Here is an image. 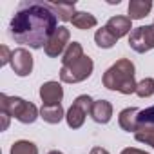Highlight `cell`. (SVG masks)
Wrapping results in <instances>:
<instances>
[{"mask_svg":"<svg viewBox=\"0 0 154 154\" xmlns=\"http://www.w3.org/2000/svg\"><path fill=\"white\" fill-rule=\"evenodd\" d=\"M58 29V17L51 9V2L24 0L18 4L9 24V35L17 44L42 49Z\"/></svg>","mask_w":154,"mask_h":154,"instance_id":"cell-1","label":"cell"},{"mask_svg":"<svg viewBox=\"0 0 154 154\" xmlns=\"http://www.w3.org/2000/svg\"><path fill=\"white\" fill-rule=\"evenodd\" d=\"M134 76H136L134 63L129 58H120L103 72L102 82H103V87H107L109 91L132 94L136 93V87H138V82L134 80Z\"/></svg>","mask_w":154,"mask_h":154,"instance_id":"cell-2","label":"cell"},{"mask_svg":"<svg viewBox=\"0 0 154 154\" xmlns=\"http://www.w3.org/2000/svg\"><path fill=\"white\" fill-rule=\"evenodd\" d=\"M0 111L9 114L11 118L18 120L20 123H35V120L40 116V111L36 109L35 103L26 102L20 96H8V94H0Z\"/></svg>","mask_w":154,"mask_h":154,"instance_id":"cell-3","label":"cell"},{"mask_svg":"<svg viewBox=\"0 0 154 154\" xmlns=\"http://www.w3.org/2000/svg\"><path fill=\"white\" fill-rule=\"evenodd\" d=\"M94 63L89 56L80 58L78 62L69 63V65H62L60 69V80L63 84H80L84 80H87L89 76L93 74Z\"/></svg>","mask_w":154,"mask_h":154,"instance_id":"cell-4","label":"cell"},{"mask_svg":"<svg viewBox=\"0 0 154 154\" xmlns=\"http://www.w3.org/2000/svg\"><path fill=\"white\" fill-rule=\"evenodd\" d=\"M94 100L89 96V94H80L72 102V105L69 107L67 114H65V120H67V125L71 129H80L87 118V114H91V107H93Z\"/></svg>","mask_w":154,"mask_h":154,"instance_id":"cell-5","label":"cell"},{"mask_svg":"<svg viewBox=\"0 0 154 154\" xmlns=\"http://www.w3.org/2000/svg\"><path fill=\"white\" fill-rule=\"evenodd\" d=\"M129 45L132 51H136L140 54L154 49V24L140 26V27L132 29V33L129 36Z\"/></svg>","mask_w":154,"mask_h":154,"instance_id":"cell-6","label":"cell"},{"mask_svg":"<svg viewBox=\"0 0 154 154\" xmlns=\"http://www.w3.org/2000/svg\"><path fill=\"white\" fill-rule=\"evenodd\" d=\"M69 38H71V31H69L65 26H60V27L53 33V36L49 38L47 45L44 47L45 54H47L49 58H58L60 54H63L65 49H67V45H69Z\"/></svg>","mask_w":154,"mask_h":154,"instance_id":"cell-7","label":"cell"},{"mask_svg":"<svg viewBox=\"0 0 154 154\" xmlns=\"http://www.w3.org/2000/svg\"><path fill=\"white\" fill-rule=\"evenodd\" d=\"M11 67L17 76H29L33 71V56L26 47H18L13 51L11 56Z\"/></svg>","mask_w":154,"mask_h":154,"instance_id":"cell-8","label":"cell"},{"mask_svg":"<svg viewBox=\"0 0 154 154\" xmlns=\"http://www.w3.org/2000/svg\"><path fill=\"white\" fill-rule=\"evenodd\" d=\"M40 98H42V105H60L62 98H63V89L58 82H45L40 87Z\"/></svg>","mask_w":154,"mask_h":154,"instance_id":"cell-9","label":"cell"},{"mask_svg":"<svg viewBox=\"0 0 154 154\" xmlns=\"http://www.w3.org/2000/svg\"><path fill=\"white\" fill-rule=\"evenodd\" d=\"M105 27L112 33V36H114L116 40H120L122 36L132 33V31H131V29H132V20H131L129 17H120V15H116V17H111V18L107 20Z\"/></svg>","mask_w":154,"mask_h":154,"instance_id":"cell-10","label":"cell"},{"mask_svg":"<svg viewBox=\"0 0 154 154\" xmlns=\"http://www.w3.org/2000/svg\"><path fill=\"white\" fill-rule=\"evenodd\" d=\"M91 118L96 122V123H109L111 118H112V105L111 102L107 100H94L93 107H91Z\"/></svg>","mask_w":154,"mask_h":154,"instance_id":"cell-11","label":"cell"},{"mask_svg":"<svg viewBox=\"0 0 154 154\" xmlns=\"http://www.w3.org/2000/svg\"><path fill=\"white\" fill-rule=\"evenodd\" d=\"M138 114L140 109L136 107H127L118 114V123L125 132H136L138 131Z\"/></svg>","mask_w":154,"mask_h":154,"instance_id":"cell-12","label":"cell"},{"mask_svg":"<svg viewBox=\"0 0 154 154\" xmlns=\"http://www.w3.org/2000/svg\"><path fill=\"white\" fill-rule=\"evenodd\" d=\"M152 9L150 0H131L129 2V18L131 20H141L145 18Z\"/></svg>","mask_w":154,"mask_h":154,"instance_id":"cell-13","label":"cell"},{"mask_svg":"<svg viewBox=\"0 0 154 154\" xmlns=\"http://www.w3.org/2000/svg\"><path fill=\"white\" fill-rule=\"evenodd\" d=\"M63 116H65V112H63L62 103L60 105H42V109H40V118L45 123H51V125L60 123Z\"/></svg>","mask_w":154,"mask_h":154,"instance_id":"cell-14","label":"cell"},{"mask_svg":"<svg viewBox=\"0 0 154 154\" xmlns=\"http://www.w3.org/2000/svg\"><path fill=\"white\" fill-rule=\"evenodd\" d=\"M71 22H72V26H74L76 29H82V31L93 29V27H96V24H98L96 17L91 15V13H87V11H76Z\"/></svg>","mask_w":154,"mask_h":154,"instance_id":"cell-15","label":"cell"},{"mask_svg":"<svg viewBox=\"0 0 154 154\" xmlns=\"http://www.w3.org/2000/svg\"><path fill=\"white\" fill-rule=\"evenodd\" d=\"M84 47L80 42H71L65 49V53L62 54V65H69V63H74L78 62L80 58H84Z\"/></svg>","mask_w":154,"mask_h":154,"instance_id":"cell-16","label":"cell"},{"mask_svg":"<svg viewBox=\"0 0 154 154\" xmlns=\"http://www.w3.org/2000/svg\"><path fill=\"white\" fill-rule=\"evenodd\" d=\"M51 9L54 11V15H56L62 22H71L72 17H74V13H76L74 2H72V4H63V2L56 4V2H51Z\"/></svg>","mask_w":154,"mask_h":154,"instance_id":"cell-17","label":"cell"},{"mask_svg":"<svg viewBox=\"0 0 154 154\" xmlns=\"http://www.w3.org/2000/svg\"><path fill=\"white\" fill-rule=\"evenodd\" d=\"M94 42H96V45L98 47H102V49H111L118 40L112 36V33L103 26V27H100L96 33H94Z\"/></svg>","mask_w":154,"mask_h":154,"instance_id":"cell-18","label":"cell"},{"mask_svg":"<svg viewBox=\"0 0 154 154\" xmlns=\"http://www.w3.org/2000/svg\"><path fill=\"white\" fill-rule=\"evenodd\" d=\"M134 138H136V141L150 145L154 149V125H140L138 131L134 132Z\"/></svg>","mask_w":154,"mask_h":154,"instance_id":"cell-19","label":"cell"},{"mask_svg":"<svg viewBox=\"0 0 154 154\" xmlns=\"http://www.w3.org/2000/svg\"><path fill=\"white\" fill-rule=\"evenodd\" d=\"M9 154H38V147L29 140H18L13 143Z\"/></svg>","mask_w":154,"mask_h":154,"instance_id":"cell-20","label":"cell"},{"mask_svg":"<svg viewBox=\"0 0 154 154\" xmlns=\"http://www.w3.org/2000/svg\"><path fill=\"white\" fill-rule=\"evenodd\" d=\"M136 94H138L140 98H149V96H154V78H143L141 82H138Z\"/></svg>","mask_w":154,"mask_h":154,"instance_id":"cell-21","label":"cell"},{"mask_svg":"<svg viewBox=\"0 0 154 154\" xmlns=\"http://www.w3.org/2000/svg\"><path fill=\"white\" fill-rule=\"evenodd\" d=\"M140 125H154V105L140 111V114H138V127Z\"/></svg>","mask_w":154,"mask_h":154,"instance_id":"cell-22","label":"cell"},{"mask_svg":"<svg viewBox=\"0 0 154 154\" xmlns=\"http://www.w3.org/2000/svg\"><path fill=\"white\" fill-rule=\"evenodd\" d=\"M11 56H13V51H11L8 45H2V47H0V65L11 63Z\"/></svg>","mask_w":154,"mask_h":154,"instance_id":"cell-23","label":"cell"},{"mask_svg":"<svg viewBox=\"0 0 154 154\" xmlns=\"http://www.w3.org/2000/svg\"><path fill=\"white\" fill-rule=\"evenodd\" d=\"M122 154H149V152L140 150V149H134V147H127V149H123V150H122Z\"/></svg>","mask_w":154,"mask_h":154,"instance_id":"cell-24","label":"cell"},{"mask_svg":"<svg viewBox=\"0 0 154 154\" xmlns=\"http://www.w3.org/2000/svg\"><path fill=\"white\" fill-rule=\"evenodd\" d=\"M9 114H6V112H2V131H6L8 129V125H9Z\"/></svg>","mask_w":154,"mask_h":154,"instance_id":"cell-25","label":"cell"},{"mask_svg":"<svg viewBox=\"0 0 154 154\" xmlns=\"http://www.w3.org/2000/svg\"><path fill=\"white\" fill-rule=\"evenodd\" d=\"M91 154H109V152H107V149H103V147H94V149L91 150Z\"/></svg>","mask_w":154,"mask_h":154,"instance_id":"cell-26","label":"cell"},{"mask_svg":"<svg viewBox=\"0 0 154 154\" xmlns=\"http://www.w3.org/2000/svg\"><path fill=\"white\" fill-rule=\"evenodd\" d=\"M47 154H63V152H60V150H49Z\"/></svg>","mask_w":154,"mask_h":154,"instance_id":"cell-27","label":"cell"}]
</instances>
